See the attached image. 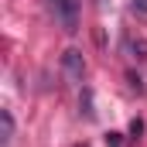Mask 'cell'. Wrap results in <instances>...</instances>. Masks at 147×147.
I'll return each instance as SVG.
<instances>
[{
  "label": "cell",
  "mask_w": 147,
  "mask_h": 147,
  "mask_svg": "<svg viewBox=\"0 0 147 147\" xmlns=\"http://www.w3.org/2000/svg\"><path fill=\"white\" fill-rule=\"evenodd\" d=\"M51 14L62 24V31H69V34L79 31V0H51Z\"/></svg>",
  "instance_id": "cell-1"
},
{
  "label": "cell",
  "mask_w": 147,
  "mask_h": 147,
  "mask_svg": "<svg viewBox=\"0 0 147 147\" xmlns=\"http://www.w3.org/2000/svg\"><path fill=\"white\" fill-rule=\"evenodd\" d=\"M62 72L69 75L72 82H82V75H86V58H82L79 48H69V51L62 55Z\"/></svg>",
  "instance_id": "cell-2"
},
{
  "label": "cell",
  "mask_w": 147,
  "mask_h": 147,
  "mask_svg": "<svg viewBox=\"0 0 147 147\" xmlns=\"http://www.w3.org/2000/svg\"><path fill=\"white\" fill-rule=\"evenodd\" d=\"M14 140V116L10 110H0V147H10Z\"/></svg>",
  "instance_id": "cell-3"
},
{
  "label": "cell",
  "mask_w": 147,
  "mask_h": 147,
  "mask_svg": "<svg viewBox=\"0 0 147 147\" xmlns=\"http://www.w3.org/2000/svg\"><path fill=\"white\" fill-rule=\"evenodd\" d=\"M127 51H130L137 62H147V38H130V41H127Z\"/></svg>",
  "instance_id": "cell-4"
},
{
  "label": "cell",
  "mask_w": 147,
  "mask_h": 147,
  "mask_svg": "<svg viewBox=\"0 0 147 147\" xmlns=\"http://www.w3.org/2000/svg\"><path fill=\"white\" fill-rule=\"evenodd\" d=\"M82 113L86 116H96V110H92V92L89 89H82Z\"/></svg>",
  "instance_id": "cell-5"
},
{
  "label": "cell",
  "mask_w": 147,
  "mask_h": 147,
  "mask_svg": "<svg viewBox=\"0 0 147 147\" xmlns=\"http://www.w3.org/2000/svg\"><path fill=\"white\" fill-rule=\"evenodd\" d=\"M103 140H106V147H120V144H123V134H116V130H110V134H106Z\"/></svg>",
  "instance_id": "cell-6"
},
{
  "label": "cell",
  "mask_w": 147,
  "mask_h": 147,
  "mask_svg": "<svg viewBox=\"0 0 147 147\" xmlns=\"http://www.w3.org/2000/svg\"><path fill=\"white\" fill-rule=\"evenodd\" d=\"M134 10L137 14H147V0H134Z\"/></svg>",
  "instance_id": "cell-7"
}]
</instances>
